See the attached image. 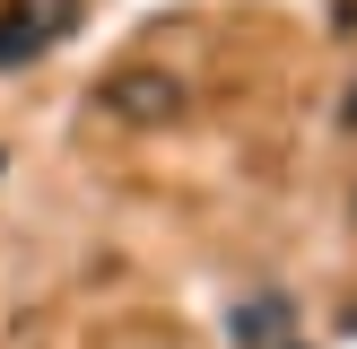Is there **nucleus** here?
<instances>
[{
    "mask_svg": "<svg viewBox=\"0 0 357 349\" xmlns=\"http://www.w3.org/2000/svg\"><path fill=\"white\" fill-rule=\"evenodd\" d=\"M349 114H357V105H349Z\"/></svg>",
    "mask_w": 357,
    "mask_h": 349,
    "instance_id": "nucleus-3",
    "label": "nucleus"
},
{
    "mask_svg": "<svg viewBox=\"0 0 357 349\" xmlns=\"http://www.w3.org/2000/svg\"><path fill=\"white\" fill-rule=\"evenodd\" d=\"M96 105L114 122H174V114H183V79L157 70V61H122V70H105Z\"/></svg>",
    "mask_w": 357,
    "mask_h": 349,
    "instance_id": "nucleus-1",
    "label": "nucleus"
},
{
    "mask_svg": "<svg viewBox=\"0 0 357 349\" xmlns=\"http://www.w3.org/2000/svg\"><path fill=\"white\" fill-rule=\"evenodd\" d=\"M35 44H44V9H35V0H9V9H0V70H17Z\"/></svg>",
    "mask_w": 357,
    "mask_h": 349,
    "instance_id": "nucleus-2",
    "label": "nucleus"
}]
</instances>
